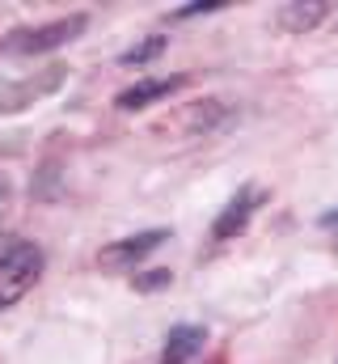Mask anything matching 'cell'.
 Segmentation results:
<instances>
[{
	"label": "cell",
	"instance_id": "cell-1",
	"mask_svg": "<svg viewBox=\"0 0 338 364\" xmlns=\"http://www.w3.org/2000/svg\"><path fill=\"white\" fill-rule=\"evenodd\" d=\"M47 267V255L38 242L17 237V233H0V309L17 305Z\"/></svg>",
	"mask_w": 338,
	"mask_h": 364
},
{
	"label": "cell",
	"instance_id": "cell-2",
	"mask_svg": "<svg viewBox=\"0 0 338 364\" xmlns=\"http://www.w3.org/2000/svg\"><path fill=\"white\" fill-rule=\"evenodd\" d=\"M89 17L84 13H68V17H55L47 26H26V30H13L0 38V51H13V55H38V51H55L64 43H72L77 34H84Z\"/></svg>",
	"mask_w": 338,
	"mask_h": 364
},
{
	"label": "cell",
	"instance_id": "cell-3",
	"mask_svg": "<svg viewBox=\"0 0 338 364\" xmlns=\"http://www.w3.org/2000/svg\"><path fill=\"white\" fill-rule=\"evenodd\" d=\"M262 199H266V191H258V186H241V191L224 203V212L216 216L212 237H216V242H233L237 233H246V225L254 220V212H258Z\"/></svg>",
	"mask_w": 338,
	"mask_h": 364
},
{
	"label": "cell",
	"instance_id": "cell-4",
	"mask_svg": "<svg viewBox=\"0 0 338 364\" xmlns=\"http://www.w3.org/2000/svg\"><path fill=\"white\" fill-rule=\"evenodd\" d=\"M182 85H186V77H144V81H136V85H127V90L119 93L114 106L119 110H144L157 97H169V93L182 90Z\"/></svg>",
	"mask_w": 338,
	"mask_h": 364
},
{
	"label": "cell",
	"instance_id": "cell-5",
	"mask_svg": "<svg viewBox=\"0 0 338 364\" xmlns=\"http://www.w3.org/2000/svg\"><path fill=\"white\" fill-rule=\"evenodd\" d=\"M165 237H169L165 229H148V233L123 237V242H114V246H106V250H102V263H110V267H127V263H140V259H144V255H153V250H157Z\"/></svg>",
	"mask_w": 338,
	"mask_h": 364
},
{
	"label": "cell",
	"instance_id": "cell-6",
	"mask_svg": "<svg viewBox=\"0 0 338 364\" xmlns=\"http://www.w3.org/2000/svg\"><path fill=\"white\" fill-rule=\"evenodd\" d=\"M203 343H207V331L203 326H195V322H182V326H173L165 335V348H161V360L157 364H186L195 360L199 352H203Z\"/></svg>",
	"mask_w": 338,
	"mask_h": 364
},
{
	"label": "cell",
	"instance_id": "cell-7",
	"mask_svg": "<svg viewBox=\"0 0 338 364\" xmlns=\"http://www.w3.org/2000/svg\"><path fill=\"white\" fill-rule=\"evenodd\" d=\"M322 17H326V0H309V4H283V9H279V26H283V30H292V34H305V30H313Z\"/></svg>",
	"mask_w": 338,
	"mask_h": 364
},
{
	"label": "cell",
	"instance_id": "cell-8",
	"mask_svg": "<svg viewBox=\"0 0 338 364\" xmlns=\"http://www.w3.org/2000/svg\"><path fill=\"white\" fill-rule=\"evenodd\" d=\"M165 34H148V43H140V47H127L123 55H119V64H148V60H157L161 51H165Z\"/></svg>",
	"mask_w": 338,
	"mask_h": 364
},
{
	"label": "cell",
	"instance_id": "cell-9",
	"mask_svg": "<svg viewBox=\"0 0 338 364\" xmlns=\"http://www.w3.org/2000/svg\"><path fill=\"white\" fill-rule=\"evenodd\" d=\"M169 279H173V272H144V275H136V288L153 292V288H165Z\"/></svg>",
	"mask_w": 338,
	"mask_h": 364
},
{
	"label": "cell",
	"instance_id": "cell-10",
	"mask_svg": "<svg viewBox=\"0 0 338 364\" xmlns=\"http://www.w3.org/2000/svg\"><path fill=\"white\" fill-rule=\"evenodd\" d=\"M9 195H13V191H9V182L0 178V208H4V203H9Z\"/></svg>",
	"mask_w": 338,
	"mask_h": 364
},
{
	"label": "cell",
	"instance_id": "cell-11",
	"mask_svg": "<svg viewBox=\"0 0 338 364\" xmlns=\"http://www.w3.org/2000/svg\"><path fill=\"white\" fill-rule=\"evenodd\" d=\"M212 364H220V360H212Z\"/></svg>",
	"mask_w": 338,
	"mask_h": 364
}]
</instances>
